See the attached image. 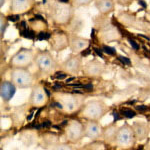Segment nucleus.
Returning <instances> with one entry per match:
<instances>
[{"label":"nucleus","mask_w":150,"mask_h":150,"mask_svg":"<svg viewBox=\"0 0 150 150\" xmlns=\"http://www.w3.org/2000/svg\"><path fill=\"white\" fill-rule=\"evenodd\" d=\"M45 89V92H46V94H47V96L48 97H50V95H51V94H50V92H49V90H48L47 88H44Z\"/></svg>","instance_id":"nucleus-39"},{"label":"nucleus","mask_w":150,"mask_h":150,"mask_svg":"<svg viewBox=\"0 0 150 150\" xmlns=\"http://www.w3.org/2000/svg\"><path fill=\"white\" fill-rule=\"evenodd\" d=\"M89 40L79 36H72L69 39V47L73 52H81L89 46Z\"/></svg>","instance_id":"nucleus-15"},{"label":"nucleus","mask_w":150,"mask_h":150,"mask_svg":"<svg viewBox=\"0 0 150 150\" xmlns=\"http://www.w3.org/2000/svg\"><path fill=\"white\" fill-rule=\"evenodd\" d=\"M10 77L11 81L19 88H30L34 85V76L26 68L14 67Z\"/></svg>","instance_id":"nucleus-3"},{"label":"nucleus","mask_w":150,"mask_h":150,"mask_svg":"<svg viewBox=\"0 0 150 150\" xmlns=\"http://www.w3.org/2000/svg\"><path fill=\"white\" fill-rule=\"evenodd\" d=\"M136 135L132 127L125 124L117 130L115 136V144L120 148H130L135 144Z\"/></svg>","instance_id":"nucleus-4"},{"label":"nucleus","mask_w":150,"mask_h":150,"mask_svg":"<svg viewBox=\"0 0 150 150\" xmlns=\"http://www.w3.org/2000/svg\"><path fill=\"white\" fill-rule=\"evenodd\" d=\"M133 130L136 135L137 139H144L147 135V128L144 124H140V123H135L133 125Z\"/></svg>","instance_id":"nucleus-19"},{"label":"nucleus","mask_w":150,"mask_h":150,"mask_svg":"<svg viewBox=\"0 0 150 150\" xmlns=\"http://www.w3.org/2000/svg\"><path fill=\"white\" fill-rule=\"evenodd\" d=\"M93 50H94V52H95L99 57L103 58V50L102 49H99V48H97V47H94Z\"/></svg>","instance_id":"nucleus-29"},{"label":"nucleus","mask_w":150,"mask_h":150,"mask_svg":"<svg viewBox=\"0 0 150 150\" xmlns=\"http://www.w3.org/2000/svg\"><path fill=\"white\" fill-rule=\"evenodd\" d=\"M108 107L106 106V104L99 100H93L89 101L88 103H86L83 106L81 110V116L83 118H85L87 120H97L101 119L105 113L107 112Z\"/></svg>","instance_id":"nucleus-1"},{"label":"nucleus","mask_w":150,"mask_h":150,"mask_svg":"<svg viewBox=\"0 0 150 150\" xmlns=\"http://www.w3.org/2000/svg\"><path fill=\"white\" fill-rule=\"evenodd\" d=\"M32 116H33V113H31V114H30V115H29V116H28V117H27V120H30V119H31V118H32Z\"/></svg>","instance_id":"nucleus-43"},{"label":"nucleus","mask_w":150,"mask_h":150,"mask_svg":"<svg viewBox=\"0 0 150 150\" xmlns=\"http://www.w3.org/2000/svg\"><path fill=\"white\" fill-rule=\"evenodd\" d=\"M104 71V65L97 60H92L85 64L83 67V73L90 77H99Z\"/></svg>","instance_id":"nucleus-13"},{"label":"nucleus","mask_w":150,"mask_h":150,"mask_svg":"<svg viewBox=\"0 0 150 150\" xmlns=\"http://www.w3.org/2000/svg\"><path fill=\"white\" fill-rule=\"evenodd\" d=\"M72 8L66 3H61L57 1L51 5V16L52 19L58 24H65L69 22L72 17Z\"/></svg>","instance_id":"nucleus-5"},{"label":"nucleus","mask_w":150,"mask_h":150,"mask_svg":"<svg viewBox=\"0 0 150 150\" xmlns=\"http://www.w3.org/2000/svg\"><path fill=\"white\" fill-rule=\"evenodd\" d=\"M41 125H42L43 128H49V127H51L52 123L51 121H49V120H45V121H43V123Z\"/></svg>","instance_id":"nucleus-32"},{"label":"nucleus","mask_w":150,"mask_h":150,"mask_svg":"<svg viewBox=\"0 0 150 150\" xmlns=\"http://www.w3.org/2000/svg\"><path fill=\"white\" fill-rule=\"evenodd\" d=\"M65 134H66V137L69 141H79L84 136V125L79 121H75V120L67 123Z\"/></svg>","instance_id":"nucleus-7"},{"label":"nucleus","mask_w":150,"mask_h":150,"mask_svg":"<svg viewBox=\"0 0 150 150\" xmlns=\"http://www.w3.org/2000/svg\"><path fill=\"white\" fill-rule=\"evenodd\" d=\"M113 117H114V119H113V122H116L117 120H119L120 119V117H119V114H118L117 112H113Z\"/></svg>","instance_id":"nucleus-34"},{"label":"nucleus","mask_w":150,"mask_h":150,"mask_svg":"<svg viewBox=\"0 0 150 150\" xmlns=\"http://www.w3.org/2000/svg\"><path fill=\"white\" fill-rule=\"evenodd\" d=\"M102 50H103L104 53H106V54H108V55H114L115 53H116L115 48L107 46V45H103V46H102Z\"/></svg>","instance_id":"nucleus-25"},{"label":"nucleus","mask_w":150,"mask_h":150,"mask_svg":"<svg viewBox=\"0 0 150 150\" xmlns=\"http://www.w3.org/2000/svg\"><path fill=\"white\" fill-rule=\"evenodd\" d=\"M21 25H22V28L23 29L26 28V22H25V21H22V22H21Z\"/></svg>","instance_id":"nucleus-41"},{"label":"nucleus","mask_w":150,"mask_h":150,"mask_svg":"<svg viewBox=\"0 0 150 150\" xmlns=\"http://www.w3.org/2000/svg\"><path fill=\"white\" fill-rule=\"evenodd\" d=\"M74 6L80 7V6H87L92 2V0H71Z\"/></svg>","instance_id":"nucleus-22"},{"label":"nucleus","mask_w":150,"mask_h":150,"mask_svg":"<svg viewBox=\"0 0 150 150\" xmlns=\"http://www.w3.org/2000/svg\"><path fill=\"white\" fill-rule=\"evenodd\" d=\"M67 72H63V71H58V72H55V78L57 80H61V79H64L66 78L67 76Z\"/></svg>","instance_id":"nucleus-27"},{"label":"nucleus","mask_w":150,"mask_h":150,"mask_svg":"<svg viewBox=\"0 0 150 150\" xmlns=\"http://www.w3.org/2000/svg\"><path fill=\"white\" fill-rule=\"evenodd\" d=\"M135 108H136L137 110L140 111V112H144V111H146L148 109V107L145 105H139V106H135Z\"/></svg>","instance_id":"nucleus-31"},{"label":"nucleus","mask_w":150,"mask_h":150,"mask_svg":"<svg viewBox=\"0 0 150 150\" xmlns=\"http://www.w3.org/2000/svg\"><path fill=\"white\" fill-rule=\"evenodd\" d=\"M51 38V34L49 32H45V31H42V32L38 33L37 34V39L39 41L42 40H49Z\"/></svg>","instance_id":"nucleus-23"},{"label":"nucleus","mask_w":150,"mask_h":150,"mask_svg":"<svg viewBox=\"0 0 150 150\" xmlns=\"http://www.w3.org/2000/svg\"><path fill=\"white\" fill-rule=\"evenodd\" d=\"M16 92V85L10 81H2L0 84V96L4 102H9Z\"/></svg>","instance_id":"nucleus-14"},{"label":"nucleus","mask_w":150,"mask_h":150,"mask_svg":"<svg viewBox=\"0 0 150 150\" xmlns=\"http://www.w3.org/2000/svg\"><path fill=\"white\" fill-rule=\"evenodd\" d=\"M138 4H139V5H141V6H142V8H144V9L147 7V4L145 3L144 0H139V1H138Z\"/></svg>","instance_id":"nucleus-36"},{"label":"nucleus","mask_w":150,"mask_h":150,"mask_svg":"<svg viewBox=\"0 0 150 150\" xmlns=\"http://www.w3.org/2000/svg\"><path fill=\"white\" fill-rule=\"evenodd\" d=\"M114 123L115 122H113V124H111L110 126H108L103 131L102 135L106 141H112V140H115V136H116V133H117L118 129Z\"/></svg>","instance_id":"nucleus-18"},{"label":"nucleus","mask_w":150,"mask_h":150,"mask_svg":"<svg viewBox=\"0 0 150 150\" xmlns=\"http://www.w3.org/2000/svg\"><path fill=\"white\" fill-rule=\"evenodd\" d=\"M74 79H75V77H74V76H73V77H69V78H67V79H66V80H65V82H66V83H67V84H68V83H69V82L73 81V80H74Z\"/></svg>","instance_id":"nucleus-37"},{"label":"nucleus","mask_w":150,"mask_h":150,"mask_svg":"<svg viewBox=\"0 0 150 150\" xmlns=\"http://www.w3.org/2000/svg\"><path fill=\"white\" fill-rule=\"evenodd\" d=\"M120 113L124 116V117H126V118H134L135 116L137 115V113L135 112L134 110H132V109H130V108H122L121 110H120Z\"/></svg>","instance_id":"nucleus-20"},{"label":"nucleus","mask_w":150,"mask_h":150,"mask_svg":"<svg viewBox=\"0 0 150 150\" xmlns=\"http://www.w3.org/2000/svg\"><path fill=\"white\" fill-rule=\"evenodd\" d=\"M94 3L101 14H107L114 10V0H95Z\"/></svg>","instance_id":"nucleus-16"},{"label":"nucleus","mask_w":150,"mask_h":150,"mask_svg":"<svg viewBox=\"0 0 150 150\" xmlns=\"http://www.w3.org/2000/svg\"><path fill=\"white\" fill-rule=\"evenodd\" d=\"M59 101L63 105V109H65L67 112H73L77 110L79 107H81V99L78 96H73L70 94H65L61 95V99Z\"/></svg>","instance_id":"nucleus-11"},{"label":"nucleus","mask_w":150,"mask_h":150,"mask_svg":"<svg viewBox=\"0 0 150 150\" xmlns=\"http://www.w3.org/2000/svg\"><path fill=\"white\" fill-rule=\"evenodd\" d=\"M82 68V60L79 55H71L62 63V69L67 73L78 74Z\"/></svg>","instance_id":"nucleus-9"},{"label":"nucleus","mask_w":150,"mask_h":150,"mask_svg":"<svg viewBox=\"0 0 150 150\" xmlns=\"http://www.w3.org/2000/svg\"><path fill=\"white\" fill-rule=\"evenodd\" d=\"M7 19H8L9 21H12V22H15V21H17L18 19H19V15H10V16H8L7 17Z\"/></svg>","instance_id":"nucleus-30"},{"label":"nucleus","mask_w":150,"mask_h":150,"mask_svg":"<svg viewBox=\"0 0 150 150\" xmlns=\"http://www.w3.org/2000/svg\"><path fill=\"white\" fill-rule=\"evenodd\" d=\"M50 46L54 51H62L69 46V38L63 32H57L51 35L50 38Z\"/></svg>","instance_id":"nucleus-10"},{"label":"nucleus","mask_w":150,"mask_h":150,"mask_svg":"<svg viewBox=\"0 0 150 150\" xmlns=\"http://www.w3.org/2000/svg\"><path fill=\"white\" fill-rule=\"evenodd\" d=\"M103 134L100 125L94 120H88L84 124V136L90 139H97Z\"/></svg>","instance_id":"nucleus-12"},{"label":"nucleus","mask_w":150,"mask_h":150,"mask_svg":"<svg viewBox=\"0 0 150 150\" xmlns=\"http://www.w3.org/2000/svg\"><path fill=\"white\" fill-rule=\"evenodd\" d=\"M5 3V0H0V7H2Z\"/></svg>","instance_id":"nucleus-40"},{"label":"nucleus","mask_w":150,"mask_h":150,"mask_svg":"<svg viewBox=\"0 0 150 150\" xmlns=\"http://www.w3.org/2000/svg\"><path fill=\"white\" fill-rule=\"evenodd\" d=\"M35 59V55L33 50L27 49V48H21L19 49L15 54L12 56L9 61V64L11 67H21V68H26L30 66L32 62Z\"/></svg>","instance_id":"nucleus-6"},{"label":"nucleus","mask_w":150,"mask_h":150,"mask_svg":"<svg viewBox=\"0 0 150 150\" xmlns=\"http://www.w3.org/2000/svg\"><path fill=\"white\" fill-rule=\"evenodd\" d=\"M117 59L119 60L120 62L123 64V65H131V61L128 57H125V56H118Z\"/></svg>","instance_id":"nucleus-26"},{"label":"nucleus","mask_w":150,"mask_h":150,"mask_svg":"<svg viewBox=\"0 0 150 150\" xmlns=\"http://www.w3.org/2000/svg\"><path fill=\"white\" fill-rule=\"evenodd\" d=\"M19 34L24 38H27V39H33V38L35 37L34 32L31 31V30H29V29H27V28H24L23 30H21Z\"/></svg>","instance_id":"nucleus-21"},{"label":"nucleus","mask_w":150,"mask_h":150,"mask_svg":"<svg viewBox=\"0 0 150 150\" xmlns=\"http://www.w3.org/2000/svg\"><path fill=\"white\" fill-rule=\"evenodd\" d=\"M47 98L48 96L45 92L44 87H42L41 85H36L33 87L29 102L32 105H34L35 107H41L46 103Z\"/></svg>","instance_id":"nucleus-8"},{"label":"nucleus","mask_w":150,"mask_h":150,"mask_svg":"<svg viewBox=\"0 0 150 150\" xmlns=\"http://www.w3.org/2000/svg\"><path fill=\"white\" fill-rule=\"evenodd\" d=\"M0 24H1V27H0V33H1V38L3 37V34L5 32V29L7 26V23L5 21V17L1 14V19H0Z\"/></svg>","instance_id":"nucleus-24"},{"label":"nucleus","mask_w":150,"mask_h":150,"mask_svg":"<svg viewBox=\"0 0 150 150\" xmlns=\"http://www.w3.org/2000/svg\"><path fill=\"white\" fill-rule=\"evenodd\" d=\"M38 69H39L41 74L49 75L55 71L57 67V63L55 61L54 57L51 55L48 50H43V51H38L35 55L34 59Z\"/></svg>","instance_id":"nucleus-2"},{"label":"nucleus","mask_w":150,"mask_h":150,"mask_svg":"<svg viewBox=\"0 0 150 150\" xmlns=\"http://www.w3.org/2000/svg\"><path fill=\"white\" fill-rule=\"evenodd\" d=\"M30 0H11L10 10L13 13H23L30 7Z\"/></svg>","instance_id":"nucleus-17"},{"label":"nucleus","mask_w":150,"mask_h":150,"mask_svg":"<svg viewBox=\"0 0 150 150\" xmlns=\"http://www.w3.org/2000/svg\"><path fill=\"white\" fill-rule=\"evenodd\" d=\"M139 36H141V37H143V38H145V39H147V40H150L149 37H147V36H145L143 34H139Z\"/></svg>","instance_id":"nucleus-42"},{"label":"nucleus","mask_w":150,"mask_h":150,"mask_svg":"<svg viewBox=\"0 0 150 150\" xmlns=\"http://www.w3.org/2000/svg\"><path fill=\"white\" fill-rule=\"evenodd\" d=\"M90 52H91L90 48L87 47V48H85V49L82 50V51H81V55H82V56H87V55L90 54Z\"/></svg>","instance_id":"nucleus-33"},{"label":"nucleus","mask_w":150,"mask_h":150,"mask_svg":"<svg viewBox=\"0 0 150 150\" xmlns=\"http://www.w3.org/2000/svg\"><path fill=\"white\" fill-rule=\"evenodd\" d=\"M128 42H129L130 46L132 47V49H134V50H139V45L136 43V41H134V40H132V39H128Z\"/></svg>","instance_id":"nucleus-28"},{"label":"nucleus","mask_w":150,"mask_h":150,"mask_svg":"<svg viewBox=\"0 0 150 150\" xmlns=\"http://www.w3.org/2000/svg\"><path fill=\"white\" fill-rule=\"evenodd\" d=\"M57 1L61 2V3H66V4L69 3V0H57Z\"/></svg>","instance_id":"nucleus-38"},{"label":"nucleus","mask_w":150,"mask_h":150,"mask_svg":"<svg viewBox=\"0 0 150 150\" xmlns=\"http://www.w3.org/2000/svg\"><path fill=\"white\" fill-rule=\"evenodd\" d=\"M83 89H87V90H92V89H93V85H92V84H85V85H83Z\"/></svg>","instance_id":"nucleus-35"}]
</instances>
